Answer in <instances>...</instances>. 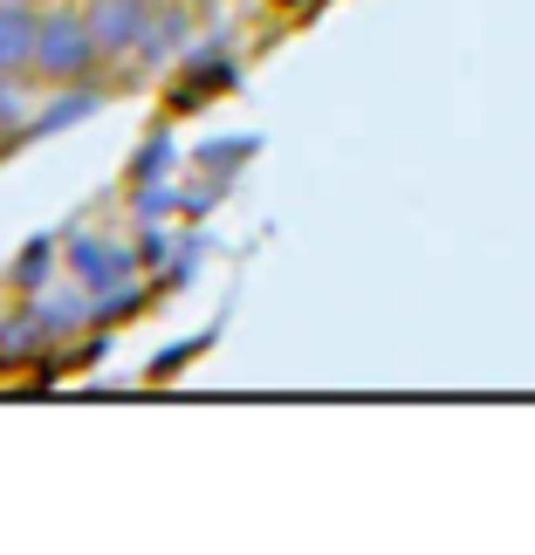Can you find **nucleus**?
<instances>
[{"label": "nucleus", "mask_w": 535, "mask_h": 555, "mask_svg": "<svg viewBox=\"0 0 535 555\" xmlns=\"http://www.w3.org/2000/svg\"><path fill=\"white\" fill-rule=\"evenodd\" d=\"M103 62L97 35H90V14L82 8H49L41 14V35H35V76L41 82H90V69Z\"/></svg>", "instance_id": "nucleus-1"}, {"label": "nucleus", "mask_w": 535, "mask_h": 555, "mask_svg": "<svg viewBox=\"0 0 535 555\" xmlns=\"http://www.w3.org/2000/svg\"><path fill=\"white\" fill-rule=\"evenodd\" d=\"M90 35H97V49L111 55V62H124V55H138L144 49V35H152V0H90Z\"/></svg>", "instance_id": "nucleus-2"}, {"label": "nucleus", "mask_w": 535, "mask_h": 555, "mask_svg": "<svg viewBox=\"0 0 535 555\" xmlns=\"http://www.w3.org/2000/svg\"><path fill=\"white\" fill-rule=\"evenodd\" d=\"M35 35H41V14L21 8V0H0V76L35 69Z\"/></svg>", "instance_id": "nucleus-3"}, {"label": "nucleus", "mask_w": 535, "mask_h": 555, "mask_svg": "<svg viewBox=\"0 0 535 555\" xmlns=\"http://www.w3.org/2000/svg\"><path fill=\"white\" fill-rule=\"evenodd\" d=\"M69 268H76V282L97 295V288H111V282L131 274V254L111 247V241H69Z\"/></svg>", "instance_id": "nucleus-4"}, {"label": "nucleus", "mask_w": 535, "mask_h": 555, "mask_svg": "<svg viewBox=\"0 0 535 555\" xmlns=\"http://www.w3.org/2000/svg\"><path fill=\"white\" fill-rule=\"evenodd\" d=\"M41 274H49V241H35L28 254H21V274H14V282H21V288H35Z\"/></svg>", "instance_id": "nucleus-5"}, {"label": "nucleus", "mask_w": 535, "mask_h": 555, "mask_svg": "<svg viewBox=\"0 0 535 555\" xmlns=\"http://www.w3.org/2000/svg\"><path fill=\"white\" fill-rule=\"evenodd\" d=\"M152 8H179V0H152Z\"/></svg>", "instance_id": "nucleus-6"}, {"label": "nucleus", "mask_w": 535, "mask_h": 555, "mask_svg": "<svg viewBox=\"0 0 535 555\" xmlns=\"http://www.w3.org/2000/svg\"><path fill=\"white\" fill-rule=\"evenodd\" d=\"M282 8H289V0H282Z\"/></svg>", "instance_id": "nucleus-7"}]
</instances>
